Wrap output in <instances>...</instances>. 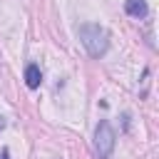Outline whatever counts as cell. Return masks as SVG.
<instances>
[{"instance_id":"cell-1","label":"cell","mask_w":159,"mask_h":159,"mask_svg":"<svg viewBox=\"0 0 159 159\" xmlns=\"http://www.w3.org/2000/svg\"><path fill=\"white\" fill-rule=\"evenodd\" d=\"M77 35H80V42L84 45V50H87L92 57H102V55L107 52V47H109V35H107V30H104L102 25H97V22H84V25H80Z\"/></svg>"},{"instance_id":"cell-2","label":"cell","mask_w":159,"mask_h":159,"mask_svg":"<svg viewBox=\"0 0 159 159\" xmlns=\"http://www.w3.org/2000/svg\"><path fill=\"white\" fill-rule=\"evenodd\" d=\"M114 144H117V134H114L112 124L107 119H102L97 124V129H94V149H97L99 159H112Z\"/></svg>"},{"instance_id":"cell-3","label":"cell","mask_w":159,"mask_h":159,"mask_svg":"<svg viewBox=\"0 0 159 159\" xmlns=\"http://www.w3.org/2000/svg\"><path fill=\"white\" fill-rule=\"evenodd\" d=\"M124 10H127V15H132V17H137V20L147 17V12H149L147 0H124Z\"/></svg>"},{"instance_id":"cell-4","label":"cell","mask_w":159,"mask_h":159,"mask_svg":"<svg viewBox=\"0 0 159 159\" xmlns=\"http://www.w3.org/2000/svg\"><path fill=\"white\" fill-rule=\"evenodd\" d=\"M25 84H27L30 89H37V87L42 84V72H40L37 65H27V67H25Z\"/></svg>"},{"instance_id":"cell-5","label":"cell","mask_w":159,"mask_h":159,"mask_svg":"<svg viewBox=\"0 0 159 159\" xmlns=\"http://www.w3.org/2000/svg\"><path fill=\"white\" fill-rule=\"evenodd\" d=\"M0 159H10V152L7 149H0Z\"/></svg>"},{"instance_id":"cell-6","label":"cell","mask_w":159,"mask_h":159,"mask_svg":"<svg viewBox=\"0 0 159 159\" xmlns=\"http://www.w3.org/2000/svg\"><path fill=\"white\" fill-rule=\"evenodd\" d=\"M2 129H5V117L0 114V132H2Z\"/></svg>"}]
</instances>
